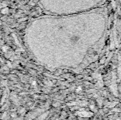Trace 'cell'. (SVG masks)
<instances>
[{"label": "cell", "mask_w": 121, "mask_h": 120, "mask_svg": "<svg viewBox=\"0 0 121 120\" xmlns=\"http://www.w3.org/2000/svg\"><path fill=\"white\" fill-rule=\"evenodd\" d=\"M105 0H40L41 7L52 15H70L101 8Z\"/></svg>", "instance_id": "6da1fadb"}]
</instances>
